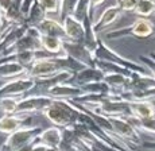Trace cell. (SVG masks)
<instances>
[{
	"label": "cell",
	"mask_w": 155,
	"mask_h": 151,
	"mask_svg": "<svg viewBox=\"0 0 155 151\" xmlns=\"http://www.w3.org/2000/svg\"><path fill=\"white\" fill-rule=\"evenodd\" d=\"M84 65L80 62L74 61L73 58L68 55H61V57H47V58H39L32 64V66L28 70V77L38 80H45L58 74L59 72H71L77 73L78 70L84 69Z\"/></svg>",
	"instance_id": "6da1fadb"
},
{
	"label": "cell",
	"mask_w": 155,
	"mask_h": 151,
	"mask_svg": "<svg viewBox=\"0 0 155 151\" xmlns=\"http://www.w3.org/2000/svg\"><path fill=\"white\" fill-rule=\"evenodd\" d=\"M55 127L61 130L73 128L81 124V109L71 100H54L53 104L42 112Z\"/></svg>",
	"instance_id": "7a4b0ae2"
},
{
	"label": "cell",
	"mask_w": 155,
	"mask_h": 151,
	"mask_svg": "<svg viewBox=\"0 0 155 151\" xmlns=\"http://www.w3.org/2000/svg\"><path fill=\"white\" fill-rule=\"evenodd\" d=\"M132 37L138 39H147V38H155V23H153L150 19L144 18H138L135 22H132L130 26L117 28L111 32H107L105 38L108 41L120 39V38Z\"/></svg>",
	"instance_id": "3957f363"
},
{
	"label": "cell",
	"mask_w": 155,
	"mask_h": 151,
	"mask_svg": "<svg viewBox=\"0 0 155 151\" xmlns=\"http://www.w3.org/2000/svg\"><path fill=\"white\" fill-rule=\"evenodd\" d=\"M93 57L96 61L112 62V64H116V65H119V66L126 67L127 70H130V72H132V73H139V74H147V73H150L143 65L136 64L135 61L128 60V58L120 55L119 53H116L115 50L111 49V47L101 39H100L99 47H97V50H96Z\"/></svg>",
	"instance_id": "277c9868"
},
{
	"label": "cell",
	"mask_w": 155,
	"mask_h": 151,
	"mask_svg": "<svg viewBox=\"0 0 155 151\" xmlns=\"http://www.w3.org/2000/svg\"><path fill=\"white\" fill-rule=\"evenodd\" d=\"M43 131L41 126H26L16 132L7 136L5 142L0 146V151H18L28 144L34 143L35 139Z\"/></svg>",
	"instance_id": "5b68a950"
},
{
	"label": "cell",
	"mask_w": 155,
	"mask_h": 151,
	"mask_svg": "<svg viewBox=\"0 0 155 151\" xmlns=\"http://www.w3.org/2000/svg\"><path fill=\"white\" fill-rule=\"evenodd\" d=\"M37 81L28 76L19 77V78H14L10 81H5L4 84L0 87V100L4 97H18V99H23L34 90Z\"/></svg>",
	"instance_id": "8992f818"
},
{
	"label": "cell",
	"mask_w": 155,
	"mask_h": 151,
	"mask_svg": "<svg viewBox=\"0 0 155 151\" xmlns=\"http://www.w3.org/2000/svg\"><path fill=\"white\" fill-rule=\"evenodd\" d=\"M54 101V99L43 94H27L23 99L19 100L16 107L18 115H31L37 112H43L47 107H50Z\"/></svg>",
	"instance_id": "52a82bcc"
},
{
	"label": "cell",
	"mask_w": 155,
	"mask_h": 151,
	"mask_svg": "<svg viewBox=\"0 0 155 151\" xmlns=\"http://www.w3.org/2000/svg\"><path fill=\"white\" fill-rule=\"evenodd\" d=\"M109 124H111L113 132L117 136H120L124 142L134 146H142V138L139 131L130 123L127 119L123 117H108Z\"/></svg>",
	"instance_id": "ba28073f"
},
{
	"label": "cell",
	"mask_w": 155,
	"mask_h": 151,
	"mask_svg": "<svg viewBox=\"0 0 155 151\" xmlns=\"http://www.w3.org/2000/svg\"><path fill=\"white\" fill-rule=\"evenodd\" d=\"M62 46H64V53L68 57L80 62L85 67H96V60H94L93 54L84 46V43L73 42V41L68 39L62 42Z\"/></svg>",
	"instance_id": "9c48e42d"
},
{
	"label": "cell",
	"mask_w": 155,
	"mask_h": 151,
	"mask_svg": "<svg viewBox=\"0 0 155 151\" xmlns=\"http://www.w3.org/2000/svg\"><path fill=\"white\" fill-rule=\"evenodd\" d=\"M71 130L74 131V134H76L77 138L88 147L89 151H119L111 146H108L105 142L100 140L99 138H96L84 124H77V126L73 127Z\"/></svg>",
	"instance_id": "30bf717a"
},
{
	"label": "cell",
	"mask_w": 155,
	"mask_h": 151,
	"mask_svg": "<svg viewBox=\"0 0 155 151\" xmlns=\"http://www.w3.org/2000/svg\"><path fill=\"white\" fill-rule=\"evenodd\" d=\"M31 120V115H3L0 117V135H8L26 127L25 124Z\"/></svg>",
	"instance_id": "8fae6325"
},
{
	"label": "cell",
	"mask_w": 155,
	"mask_h": 151,
	"mask_svg": "<svg viewBox=\"0 0 155 151\" xmlns=\"http://www.w3.org/2000/svg\"><path fill=\"white\" fill-rule=\"evenodd\" d=\"M105 78V74L100 72L97 67H84V69L78 70L74 73L73 77L70 78L69 84L74 85V87H84L88 84H93V82H101Z\"/></svg>",
	"instance_id": "7c38bea8"
},
{
	"label": "cell",
	"mask_w": 155,
	"mask_h": 151,
	"mask_svg": "<svg viewBox=\"0 0 155 151\" xmlns=\"http://www.w3.org/2000/svg\"><path fill=\"white\" fill-rule=\"evenodd\" d=\"M64 25L65 32L69 41L73 42H78V43H84L85 39V28L82 22H80L74 15H68L61 20Z\"/></svg>",
	"instance_id": "4fadbf2b"
},
{
	"label": "cell",
	"mask_w": 155,
	"mask_h": 151,
	"mask_svg": "<svg viewBox=\"0 0 155 151\" xmlns=\"http://www.w3.org/2000/svg\"><path fill=\"white\" fill-rule=\"evenodd\" d=\"M84 90L78 87H74V85L69 84H61V85H57V87L51 88L46 92L45 96H49L54 100H76L78 97L84 96Z\"/></svg>",
	"instance_id": "5bb4252c"
},
{
	"label": "cell",
	"mask_w": 155,
	"mask_h": 151,
	"mask_svg": "<svg viewBox=\"0 0 155 151\" xmlns=\"http://www.w3.org/2000/svg\"><path fill=\"white\" fill-rule=\"evenodd\" d=\"M121 14H123V11L120 10V7H119L117 4L107 7L105 10L101 12V15L97 18L96 22H93L94 32L99 35L101 31H104L105 28H108L112 23H115L116 20L121 16Z\"/></svg>",
	"instance_id": "9a60e30c"
},
{
	"label": "cell",
	"mask_w": 155,
	"mask_h": 151,
	"mask_svg": "<svg viewBox=\"0 0 155 151\" xmlns=\"http://www.w3.org/2000/svg\"><path fill=\"white\" fill-rule=\"evenodd\" d=\"M35 28L39 31L41 35L58 38V39H61L62 42H64V41H68L66 32H65L64 25H62L61 20H55V19H51V18L47 16V18H45L43 22Z\"/></svg>",
	"instance_id": "2e32d148"
},
{
	"label": "cell",
	"mask_w": 155,
	"mask_h": 151,
	"mask_svg": "<svg viewBox=\"0 0 155 151\" xmlns=\"http://www.w3.org/2000/svg\"><path fill=\"white\" fill-rule=\"evenodd\" d=\"M27 30H28V26L26 23L25 25H15V26L8 27L7 31L0 38V54H3L8 47L12 46L18 39L25 37L27 34Z\"/></svg>",
	"instance_id": "e0dca14e"
},
{
	"label": "cell",
	"mask_w": 155,
	"mask_h": 151,
	"mask_svg": "<svg viewBox=\"0 0 155 151\" xmlns=\"http://www.w3.org/2000/svg\"><path fill=\"white\" fill-rule=\"evenodd\" d=\"M62 140H64L62 130L55 126L43 130L39 134V136L37 138L38 143L45 144V146L49 147V149H59L62 144Z\"/></svg>",
	"instance_id": "ac0fdd59"
},
{
	"label": "cell",
	"mask_w": 155,
	"mask_h": 151,
	"mask_svg": "<svg viewBox=\"0 0 155 151\" xmlns=\"http://www.w3.org/2000/svg\"><path fill=\"white\" fill-rule=\"evenodd\" d=\"M28 76V70L25 66L16 64V62H4L0 64V80H14L19 77Z\"/></svg>",
	"instance_id": "d6986e66"
},
{
	"label": "cell",
	"mask_w": 155,
	"mask_h": 151,
	"mask_svg": "<svg viewBox=\"0 0 155 151\" xmlns=\"http://www.w3.org/2000/svg\"><path fill=\"white\" fill-rule=\"evenodd\" d=\"M132 117L136 119H151L155 117V105L153 101H132L130 103Z\"/></svg>",
	"instance_id": "ffe728a7"
},
{
	"label": "cell",
	"mask_w": 155,
	"mask_h": 151,
	"mask_svg": "<svg viewBox=\"0 0 155 151\" xmlns=\"http://www.w3.org/2000/svg\"><path fill=\"white\" fill-rule=\"evenodd\" d=\"M130 81H131V77H126L121 74H109V76H105V78H104V82L111 88L113 94L126 93L128 90Z\"/></svg>",
	"instance_id": "44dd1931"
},
{
	"label": "cell",
	"mask_w": 155,
	"mask_h": 151,
	"mask_svg": "<svg viewBox=\"0 0 155 151\" xmlns=\"http://www.w3.org/2000/svg\"><path fill=\"white\" fill-rule=\"evenodd\" d=\"M39 42L42 46V50H45L46 53L51 55H66L64 53V46H62V41L54 37H47V35H41L39 37Z\"/></svg>",
	"instance_id": "7402d4cb"
},
{
	"label": "cell",
	"mask_w": 155,
	"mask_h": 151,
	"mask_svg": "<svg viewBox=\"0 0 155 151\" xmlns=\"http://www.w3.org/2000/svg\"><path fill=\"white\" fill-rule=\"evenodd\" d=\"M96 67L100 72H103L105 76H109V74H121L126 77L134 76V73L127 70L126 67L119 66V65L112 64V62H108V61H96Z\"/></svg>",
	"instance_id": "603a6c76"
},
{
	"label": "cell",
	"mask_w": 155,
	"mask_h": 151,
	"mask_svg": "<svg viewBox=\"0 0 155 151\" xmlns=\"http://www.w3.org/2000/svg\"><path fill=\"white\" fill-rule=\"evenodd\" d=\"M45 18H47V14L41 8V5L37 2L32 4V7L30 8L27 16H26V25L28 27H38L41 23L45 20Z\"/></svg>",
	"instance_id": "cb8c5ba5"
},
{
	"label": "cell",
	"mask_w": 155,
	"mask_h": 151,
	"mask_svg": "<svg viewBox=\"0 0 155 151\" xmlns=\"http://www.w3.org/2000/svg\"><path fill=\"white\" fill-rule=\"evenodd\" d=\"M138 130L139 132H144V134L155 136V117L151 119H136V117H130L127 119Z\"/></svg>",
	"instance_id": "d4e9b609"
},
{
	"label": "cell",
	"mask_w": 155,
	"mask_h": 151,
	"mask_svg": "<svg viewBox=\"0 0 155 151\" xmlns=\"http://www.w3.org/2000/svg\"><path fill=\"white\" fill-rule=\"evenodd\" d=\"M134 14L138 15V18L148 19L150 16L155 15V3L151 0H139L134 10Z\"/></svg>",
	"instance_id": "484cf974"
},
{
	"label": "cell",
	"mask_w": 155,
	"mask_h": 151,
	"mask_svg": "<svg viewBox=\"0 0 155 151\" xmlns=\"http://www.w3.org/2000/svg\"><path fill=\"white\" fill-rule=\"evenodd\" d=\"M85 94H112V90L104 81L101 82H93L81 87Z\"/></svg>",
	"instance_id": "4316f807"
},
{
	"label": "cell",
	"mask_w": 155,
	"mask_h": 151,
	"mask_svg": "<svg viewBox=\"0 0 155 151\" xmlns=\"http://www.w3.org/2000/svg\"><path fill=\"white\" fill-rule=\"evenodd\" d=\"M19 100L18 97H4L0 100V111L3 115H15Z\"/></svg>",
	"instance_id": "83f0119b"
},
{
	"label": "cell",
	"mask_w": 155,
	"mask_h": 151,
	"mask_svg": "<svg viewBox=\"0 0 155 151\" xmlns=\"http://www.w3.org/2000/svg\"><path fill=\"white\" fill-rule=\"evenodd\" d=\"M77 4H78V0H61V5H59V16H61V20L68 15H74Z\"/></svg>",
	"instance_id": "f1b7e54d"
},
{
	"label": "cell",
	"mask_w": 155,
	"mask_h": 151,
	"mask_svg": "<svg viewBox=\"0 0 155 151\" xmlns=\"http://www.w3.org/2000/svg\"><path fill=\"white\" fill-rule=\"evenodd\" d=\"M37 3L41 5V8H42L47 15H49V14L59 12L61 0H37Z\"/></svg>",
	"instance_id": "f546056e"
},
{
	"label": "cell",
	"mask_w": 155,
	"mask_h": 151,
	"mask_svg": "<svg viewBox=\"0 0 155 151\" xmlns=\"http://www.w3.org/2000/svg\"><path fill=\"white\" fill-rule=\"evenodd\" d=\"M138 2L139 0H117L116 4L120 7V10L123 11V12H134Z\"/></svg>",
	"instance_id": "4dcf8cb0"
},
{
	"label": "cell",
	"mask_w": 155,
	"mask_h": 151,
	"mask_svg": "<svg viewBox=\"0 0 155 151\" xmlns=\"http://www.w3.org/2000/svg\"><path fill=\"white\" fill-rule=\"evenodd\" d=\"M139 61H140L143 64V66L155 77V60H153L150 55H139Z\"/></svg>",
	"instance_id": "1f68e13d"
},
{
	"label": "cell",
	"mask_w": 155,
	"mask_h": 151,
	"mask_svg": "<svg viewBox=\"0 0 155 151\" xmlns=\"http://www.w3.org/2000/svg\"><path fill=\"white\" fill-rule=\"evenodd\" d=\"M11 26H15V25H7L4 20V18H3V14L0 12V38H2V35L4 34L5 31H7L8 27H11Z\"/></svg>",
	"instance_id": "d6a6232c"
},
{
	"label": "cell",
	"mask_w": 155,
	"mask_h": 151,
	"mask_svg": "<svg viewBox=\"0 0 155 151\" xmlns=\"http://www.w3.org/2000/svg\"><path fill=\"white\" fill-rule=\"evenodd\" d=\"M59 151H78L77 149H74L71 144L69 143H65V142H62V144H61V147H59Z\"/></svg>",
	"instance_id": "836d02e7"
},
{
	"label": "cell",
	"mask_w": 155,
	"mask_h": 151,
	"mask_svg": "<svg viewBox=\"0 0 155 151\" xmlns=\"http://www.w3.org/2000/svg\"><path fill=\"white\" fill-rule=\"evenodd\" d=\"M142 147L147 150H154L155 151V140H148V142H143L142 143Z\"/></svg>",
	"instance_id": "e575fe53"
},
{
	"label": "cell",
	"mask_w": 155,
	"mask_h": 151,
	"mask_svg": "<svg viewBox=\"0 0 155 151\" xmlns=\"http://www.w3.org/2000/svg\"><path fill=\"white\" fill-rule=\"evenodd\" d=\"M47 149H49V147H46L45 144L38 143V142L35 140V144H34V147H32L31 151H47Z\"/></svg>",
	"instance_id": "d590c367"
},
{
	"label": "cell",
	"mask_w": 155,
	"mask_h": 151,
	"mask_svg": "<svg viewBox=\"0 0 155 151\" xmlns=\"http://www.w3.org/2000/svg\"><path fill=\"white\" fill-rule=\"evenodd\" d=\"M103 2L104 0H91V11H92V14H93V11L96 10V8L99 7Z\"/></svg>",
	"instance_id": "8d00e7d4"
},
{
	"label": "cell",
	"mask_w": 155,
	"mask_h": 151,
	"mask_svg": "<svg viewBox=\"0 0 155 151\" xmlns=\"http://www.w3.org/2000/svg\"><path fill=\"white\" fill-rule=\"evenodd\" d=\"M150 57L153 58V60H155V53H151V54H150Z\"/></svg>",
	"instance_id": "74e56055"
},
{
	"label": "cell",
	"mask_w": 155,
	"mask_h": 151,
	"mask_svg": "<svg viewBox=\"0 0 155 151\" xmlns=\"http://www.w3.org/2000/svg\"><path fill=\"white\" fill-rule=\"evenodd\" d=\"M151 2H154V3H155V0H151Z\"/></svg>",
	"instance_id": "f35d334b"
}]
</instances>
